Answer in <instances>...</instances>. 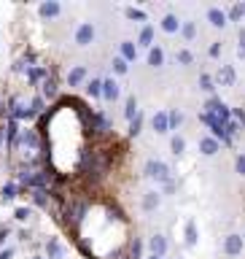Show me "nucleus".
<instances>
[{
	"label": "nucleus",
	"instance_id": "a211bd4d",
	"mask_svg": "<svg viewBox=\"0 0 245 259\" xmlns=\"http://www.w3.org/2000/svg\"><path fill=\"white\" fill-rule=\"evenodd\" d=\"M145 62H149V65H151L154 70H159L162 65H165V49L154 44V46L149 49V60H145Z\"/></svg>",
	"mask_w": 245,
	"mask_h": 259
},
{
	"label": "nucleus",
	"instance_id": "7ed1b4c3",
	"mask_svg": "<svg viewBox=\"0 0 245 259\" xmlns=\"http://www.w3.org/2000/svg\"><path fill=\"white\" fill-rule=\"evenodd\" d=\"M205 113H210V116H216L218 121H232V111L226 108V103H221L218 97H210V100L205 103Z\"/></svg>",
	"mask_w": 245,
	"mask_h": 259
},
{
	"label": "nucleus",
	"instance_id": "0eeeda50",
	"mask_svg": "<svg viewBox=\"0 0 245 259\" xmlns=\"http://www.w3.org/2000/svg\"><path fill=\"white\" fill-rule=\"evenodd\" d=\"M89 133H111V119H108V113H103V111H97L92 113V124H89Z\"/></svg>",
	"mask_w": 245,
	"mask_h": 259
},
{
	"label": "nucleus",
	"instance_id": "6e6552de",
	"mask_svg": "<svg viewBox=\"0 0 245 259\" xmlns=\"http://www.w3.org/2000/svg\"><path fill=\"white\" fill-rule=\"evenodd\" d=\"M213 81H218L221 87H234V81H237V70H234V65H221Z\"/></svg>",
	"mask_w": 245,
	"mask_h": 259
},
{
	"label": "nucleus",
	"instance_id": "1a4fd4ad",
	"mask_svg": "<svg viewBox=\"0 0 245 259\" xmlns=\"http://www.w3.org/2000/svg\"><path fill=\"white\" fill-rule=\"evenodd\" d=\"M60 14H62V3H57V0H46V3L38 6V16H40V19H57Z\"/></svg>",
	"mask_w": 245,
	"mask_h": 259
},
{
	"label": "nucleus",
	"instance_id": "4c0bfd02",
	"mask_svg": "<svg viewBox=\"0 0 245 259\" xmlns=\"http://www.w3.org/2000/svg\"><path fill=\"white\" fill-rule=\"evenodd\" d=\"M40 111H43V97H32L27 113H30V116H35V113H40Z\"/></svg>",
	"mask_w": 245,
	"mask_h": 259
},
{
	"label": "nucleus",
	"instance_id": "2f4dec72",
	"mask_svg": "<svg viewBox=\"0 0 245 259\" xmlns=\"http://www.w3.org/2000/svg\"><path fill=\"white\" fill-rule=\"evenodd\" d=\"M167 124H170V130H178L183 124V113L181 111H167Z\"/></svg>",
	"mask_w": 245,
	"mask_h": 259
},
{
	"label": "nucleus",
	"instance_id": "603ef678",
	"mask_svg": "<svg viewBox=\"0 0 245 259\" xmlns=\"http://www.w3.org/2000/svg\"><path fill=\"white\" fill-rule=\"evenodd\" d=\"M30 259H43V256H40V254H35V256H30Z\"/></svg>",
	"mask_w": 245,
	"mask_h": 259
},
{
	"label": "nucleus",
	"instance_id": "39448f33",
	"mask_svg": "<svg viewBox=\"0 0 245 259\" xmlns=\"http://www.w3.org/2000/svg\"><path fill=\"white\" fill-rule=\"evenodd\" d=\"M242 248H245V240H242V235H237V232H232V235H226L224 238V254L226 256H240L242 254Z\"/></svg>",
	"mask_w": 245,
	"mask_h": 259
},
{
	"label": "nucleus",
	"instance_id": "5701e85b",
	"mask_svg": "<svg viewBox=\"0 0 245 259\" xmlns=\"http://www.w3.org/2000/svg\"><path fill=\"white\" fill-rule=\"evenodd\" d=\"M178 32L183 35V40H189V44H191V40L197 38V24H194V22H181V30H178Z\"/></svg>",
	"mask_w": 245,
	"mask_h": 259
},
{
	"label": "nucleus",
	"instance_id": "ddd939ff",
	"mask_svg": "<svg viewBox=\"0 0 245 259\" xmlns=\"http://www.w3.org/2000/svg\"><path fill=\"white\" fill-rule=\"evenodd\" d=\"M151 130L157 135H167L170 133V124H167V111H157L151 116Z\"/></svg>",
	"mask_w": 245,
	"mask_h": 259
},
{
	"label": "nucleus",
	"instance_id": "49530a36",
	"mask_svg": "<svg viewBox=\"0 0 245 259\" xmlns=\"http://www.w3.org/2000/svg\"><path fill=\"white\" fill-rule=\"evenodd\" d=\"M234 116H237V121H242V124H245V111L242 108H234Z\"/></svg>",
	"mask_w": 245,
	"mask_h": 259
},
{
	"label": "nucleus",
	"instance_id": "3c124183",
	"mask_svg": "<svg viewBox=\"0 0 245 259\" xmlns=\"http://www.w3.org/2000/svg\"><path fill=\"white\" fill-rule=\"evenodd\" d=\"M145 259H162V256H154V254H149V256H145Z\"/></svg>",
	"mask_w": 245,
	"mask_h": 259
},
{
	"label": "nucleus",
	"instance_id": "b1692460",
	"mask_svg": "<svg viewBox=\"0 0 245 259\" xmlns=\"http://www.w3.org/2000/svg\"><path fill=\"white\" fill-rule=\"evenodd\" d=\"M27 78L35 84V81H46L48 78V73H46V68H38V65H30L27 68Z\"/></svg>",
	"mask_w": 245,
	"mask_h": 259
},
{
	"label": "nucleus",
	"instance_id": "72a5a7b5",
	"mask_svg": "<svg viewBox=\"0 0 245 259\" xmlns=\"http://www.w3.org/2000/svg\"><path fill=\"white\" fill-rule=\"evenodd\" d=\"M129 259H143V240L132 238V246H129Z\"/></svg>",
	"mask_w": 245,
	"mask_h": 259
},
{
	"label": "nucleus",
	"instance_id": "864d4df0",
	"mask_svg": "<svg viewBox=\"0 0 245 259\" xmlns=\"http://www.w3.org/2000/svg\"><path fill=\"white\" fill-rule=\"evenodd\" d=\"M242 240H245V235H242Z\"/></svg>",
	"mask_w": 245,
	"mask_h": 259
},
{
	"label": "nucleus",
	"instance_id": "37998d69",
	"mask_svg": "<svg viewBox=\"0 0 245 259\" xmlns=\"http://www.w3.org/2000/svg\"><path fill=\"white\" fill-rule=\"evenodd\" d=\"M127 16H129V19H145V11H137V8H127V11H124Z\"/></svg>",
	"mask_w": 245,
	"mask_h": 259
},
{
	"label": "nucleus",
	"instance_id": "dca6fc26",
	"mask_svg": "<svg viewBox=\"0 0 245 259\" xmlns=\"http://www.w3.org/2000/svg\"><path fill=\"white\" fill-rule=\"evenodd\" d=\"M30 146V149H38V143H40V138H38V130H24L22 135H16V141L14 146Z\"/></svg>",
	"mask_w": 245,
	"mask_h": 259
},
{
	"label": "nucleus",
	"instance_id": "a878e982",
	"mask_svg": "<svg viewBox=\"0 0 245 259\" xmlns=\"http://www.w3.org/2000/svg\"><path fill=\"white\" fill-rule=\"evenodd\" d=\"M86 95L89 97H100L103 95V78H89L86 81Z\"/></svg>",
	"mask_w": 245,
	"mask_h": 259
},
{
	"label": "nucleus",
	"instance_id": "cd10ccee",
	"mask_svg": "<svg viewBox=\"0 0 245 259\" xmlns=\"http://www.w3.org/2000/svg\"><path fill=\"white\" fill-rule=\"evenodd\" d=\"M111 68H113V73H116V76H127V73H129V62H124L121 57H113Z\"/></svg>",
	"mask_w": 245,
	"mask_h": 259
},
{
	"label": "nucleus",
	"instance_id": "7c9ffc66",
	"mask_svg": "<svg viewBox=\"0 0 245 259\" xmlns=\"http://www.w3.org/2000/svg\"><path fill=\"white\" fill-rule=\"evenodd\" d=\"M32 202H35L38 208H46L48 205V192L46 189H32Z\"/></svg>",
	"mask_w": 245,
	"mask_h": 259
},
{
	"label": "nucleus",
	"instance_id": "f8f14e48",
	"mask_svg": "<svg viewBox=\"0 0 245 259\" xmlns=\"http://www.w3.org/2000/svg\"><path fill=\"white\" fill-rule=\"evenodd\" d=\"M218 151H221V143H218L213 135L200 138V154H205V157H216Z\"/></svg>",
	"mask_w": 245,
	"mask_h": 259
},
{
	"label": "nucleus",
	"instance_id": "aec40b11",
	"mask_svg": "<svg viewBox=\"0 0 245 259\" xmlns=\"http://www.w3.org/2000/svg\"><path fill=\"white\" fill-rule=\"evenodd\" d=\"M183 240H186V246H197V240H200V232H197V222L194 219H189L186 222V227H183Z\"/></svg>",
	"mask_w": 245,
	"mask_h": 259
},
{
	"label": "nucleus",
	"instance_id": "393cba45",
	"mask_svg": "<svg viewBox=\"0 0 245 259\" xmlns=\"http://www.w3.org/2000/svg\"><path fill=\"white\" fill-rule=\"evenodd\" d=\"M245 16V3H234L229 11H226V22H240Z\"/></svg>",
	"mask_w": 245,
	"mask_h": 259
},
{
	"label": "nucleus",
	"instance_id": "4468645a",
	"mask_svg": "<svg viewBox=\"0 0 245 259\" xmlns=\"http://www.w3.org/2000/svg\"><path fill=\"white\" fill-rule=\"evenodd\" d=\"M162 205V192H145L140 197V208L145 213H151V210H157Z\"/></svg>",
	"mask_w": 245,
	"mask_h": 259
},
{
	"label": "nucleus",
	"instance_id": "bb28decb",
	"mask_svg": "<svg viewBox=\"0 0 245 259\" xmlns=\"http://www.w3.org/2000/svg\"><path fill=\"white\" fill-rule=\"evenodd\" d=\"M137 113H140V111H137V100H135V97H127V105H124V119H127V121H132V119L137 116Z\"/></svg>",
	"mask_w": 245,
	"mask_h": 259
},
{
	"label": "nucleus",
	"instance_id": "20e7f679",
	"mask_svg": "<svg viewBox=\"0 0 245 259\" xmlns=\"http://www.w3.org/2000/svg\"><path fill=\"white\" fill-rule=\"evenodd\" d=\"M200 119L210 127V133H213V138H216L218 143H232V141H229V135H226V130H224V121H218L216 116H210V113H202Z\"/></svg>",
	"mask_w": 245,
	"mask_h": 259
},
{
	"label": "nucleus",
	"instance_id": "9b49d317",
	"mask_svg": "<svg viewBox=\"0 0 245 259\" xmlns=\"http://www.w3.org/2000/svg\"><path fill=\"white\" fill-rule=\"evenodd\" d=\"M167 246H170V243H167V238L162 232H157V235H151V238H149V248H151L154 256H165L167 254Z\"/></svg>",
	"mask_w": 245,
	"mask_h": 259
},
{
	"label": "nucleus",
	"instance_id": "4be33fe9",
	"mask_svg": "<svg viewBox=\"0 0 245 259\" xmlns=\"http://www.w3.org/2000/svg\"><path fill=\"white\" fill-rule=\"evenodd\" d=\"M135 46H143V49H151L154 46V27L151 24H145V27L140 30V35H137V44Z\"/></svg>",
	"mask_w": 245,
	"mask_h": 259
},
{
	"label": "nucleus",
	"instance_id": "a18cd8bd",
	"mask_svg": "<svg viewBox=\"0 0 245 259\" xmlns=\"http://www.w3.org/2000/svg\"><path fill=\"white\" fill-rule=\"evenodd\" d=\"M208 54L210 57H218V54H221V44H213V46L208 49Z\"/></svg>",
	"mask_w": 245,
	"mask_h": 259
},
{
	"label": "nucleus",
	"instance_id": "f03ea898",
	"mask_svg": "<svg viewBox=\"0 0 245 259\" xmlns=\"http://www.w3.org/2000/svg\"><path fill=\"white\" fill-rule=\"evenodd\" d=\"M84 216H86V202H81V200H73L70 205L62 210V222L68 227L81 224V222H84Z\"/></svg>",
	"mask_w": 245,
	"mask_h": 259
},
{
	"label": "nucleus",
	"instance_id": "f704fd0d",
	"mask_svg": "<svg viewBox=\"0 0 245 259\" xmlns=\"http://www.w3.org/2000/svg\"><path fill=\"white\" fill-rule=\"evenodd\" d=\"M200 89H202V92H213V89H216V81H213L210 73H202V76H200Z\"/></svg>",
	"mask_w": 245,
	"mask_h": 259
},
{
	"label": "nucleus",
	"instance_id": "2eb2a0df",
	"mask_svg": "<svg viewBox=\"0 0 245 259\" xmlns=\"http://www.w3.org/2000/svg\"><path fill=\"white\" fill-rule=\"evenodd\" d=\"M86 76H89L86 65H73V70L68 73V84L70 87H81V84H86Z\"/></svg>",
	"mask_w": 245,
	"mask_h": 259
},
{
	"label": "nucleus",
	"instance_id": "ea45409f",
	"mask_svg": "<svg viewBox=\"0 0 245 259\" xmlns=\"http://www.w3.org/2000/svg\"><path fill=\"white\" fill-rule=\"evenodd\" d=\"M234 170H237V176L245 178V154H237V157H234Z\"/></svg>",
	"mask_w": 245,
	"mask_h": 259
},
{
	"label": "nucleus",
	"instance_id": "09e8293b",
	"mask_svg": "<svg viewBox=\"0 0 245 259\" xmlns=\"http://www.w3.org/2000/svg\"><path fill=\"white\" fill-rule=\"evenodd\" d=\"M6 238H8V230H0V248H3V243H6Z\"/></svg>",
	"mask_w": 245,
	"mask_h": 259
},
{
	"label": "nucleus",
	"instance_id": "79ce46f5",
	"mask_svg": "<svg viewBox=\"0 0 245 259\" xmlns=\"http://www.w3.org/2000/svg\"><path fill=\"white\" fill-rule=\"evenodd\" d=\"M14 219H16V222H27V219H30V208H16Z\"/></svg>",
	"mask_w": 245,
	"mask_h": 259
},
{
	"label": "nucleus",
	"instance_id": "c85d7f7f",
	"mask_svg": "<svg viewBox=\"0 0 245 259\" xmlns=\"http://www.w3.org/2000/svg\"><path fill=\"white\" fill-rule=\"evenodd\" d=\"M175 60H178V65H183V68H191V65H194V54L189 52V49H181V52L175 54Z\"/></svg>",
	"mask_w": 245,
	"mask_h": 259
},
{
	"label": "nucleus",
	"instance_id": "58836bf2",
	"mask_svg": "<svg viewBox=\"0 0 245 259\" xmlns=\"http://www.w3.org/2000/svg\"><path fill=\"white\" fill-rule=\"evenodd\" d=\"M19 192H22V186H19V184H6V186H3V197H8V200L16 197Z\"/></svg>",
	"mask_w": 245,
	"mask_h": 259
},
{
	"label": "nucleus",
	"instance_id": "f257e3e1",
	"mask_svg": "<svg viewBox=\"0 0 245 259\" xmlns=\"http://www.w3.org/2000/svg\"><path fill=\"white\" fill-rule=\"evenodd\" d=\"M143 173L149 178H157V181H162V184H167L170 178H173V170H170V165L162 162V159H149L145 167H143Z\"/></svg>",
	"mask_w": 245,
	"mask_h": 259
},
{
	"label": "nucleus",
	"instance_id": "412c9836",
	"mask_svg": "<svg viewBox=\"0 0 245 259\" xmlns=\"http://www.w3.org/2000/svg\"><path fill=\"white\" fill-rule=\"evenodd\" d=\"M159 27L165 30L167 35H173V32L181 30V19H178L175 14H165V16H162V22H159Z\"/></svg>",
	"mask_w": 245,
	"mask_h": 259
},
{
	"label": "nucleus",
	"instance_id": "6ab92c4d",
	"mask_svg": "<svg viewBox=\"0 0 245 259\" xmlns=\"http://www.w3.org/2000/svg\"><path fill=\"white\" fill-rule=\"evenodd\" d=\"M119 57L124 62H135L137 60V46L132 44V40H121L119 44Z\"/></svg>",
	"mask_w": 245,
	"mask_h": 259
},
{
	"label": "nucleus",
	"instance_id": "de8ad7c7",
	"mask_svg": "<svg viewBox=\"0 0 245 259\" xmlns=\"http://www.w3.org/2000/svg\"><path fill=\"white\" fill-rule=\"evenodd\" d=\"M11 256H14V248H6L3 254H0V259H11Z\"/></svg>",
	"mask_w": 245,
	"mask_h": 259
},
{
	"label": "nucleus",
	"instance_id": "f3484780",
	"mask_svg": "<svg viewBox=\"0 0 245 259\" xmlns=\"http://www.w3.org/2000/svg\"><path fill=\"white\" fill-rule=\"evenodd\" d=\"M208 22L213 24L216 30H224V27H226V11H221V8H216V6H210V8H208Z\"/></svg>",
	"mask_w": 245,
	"mask_h": 259
},
{
	"label": "nucleus",
	"instance_id": "423d86ee",
	"mask_svg": "<svg viewBox=\"0 0 245 259\" xmlns=\"http://www.w3.org/2000/svg\"><path fill=\"white\" fill-rule=\"evenodd\" d=\"M94 35H97V30H94L92 22H81L78 27H76V44L78 46H92Z\"/></svg>",
	"mask_w": 245,
	"mask_h": 259
},
{
	"label": "nucleus",
	"instance_id": "8fccbe9b",
	"mask_svg": "<svg viewBox=\"0 0 245 259\" xmlns=\"http://www.w3.org/2000/svg\"><path fill=\"white\" fill-rule=\"evenodd\" d=\"M3 135H6V130H0V146H3Z\"/></svg>",
	"mask_w": 245,
	"mask_h": 259
},
{
	"label": "nucleus",
	"instance_id": "e433bc0d",
	"mask_svg": "<svg viewBox=\"0 0 245 259\" xmlns=\"http://www.w3.org/2000/svg\"><path fill=\"white\" fill-rule=\"evenodd\" d=\"M43 97H48V100H54V97H57V81L54 78L43 81Z\"/></svg>",
	"mask_w": 245,
	"mask_h": 259
},
{
	"label": "nucleus",
	"instance_id": "c03bdc74",
	"mask_svg": "<svg viewBox=\"0 0 245 259\" xmlns=\"http://www.w3.org/2000/svg\"><path fill=\"white\" fill-rule=\"evenodd\" d=\"M162 186H165V194H175V189H178V186H175V181H173V178H170V181H167V184H162Z\"/></svg>",
	"mask_w": 245,
	"mask_h": 259
},
{
	"label": "nucleus",
	"instance_id": "c756f323",
	"mask_svg": "<svg viewBox=\"0 0 245 259\" xmlns=\"http://www.w3.org/2000/svg\"><path fill=\"white\" fill-rule=\"evenodd\" d=\"M170 151H173L175 157H181V154L186 151V141L181 135H173V141H170Z\"/></svg>",
	"mask_w": 245,
	"mask_h": 259
},
{
	"label": "nucleus",
	"instance_id": "473e14b6",
	"mask_svg": "<svg viewBox=\"0 0 245 259\" xmlns=\"http://www.w3.org/2000/svg\"><path fill=\"white\" fill-rule=\"evenodd\" d=\"M46 254H48V259H60V256H62V246L52 238V240L46 243Z\"/></svg>",
	"mask_w": 245,
	"mask_h": 259
},
{
	"label": "nucleus",
	"instance_id": "c9c22d12",
	"mask_svg": "<svg viewBox=\"0 0 245 259\" xmlns=\"http://www.w3.org/2000/svg\"><path fill=\"white\" fill-rule=\"evenodd\" d=\"M140 127H143V113H137V116L129 121V138H137V135H140Z\"/></svg>",
	"mask_w": 245,
	"mask_h": 259
},
{
	"label": "nucleus",
	"instance_id": "a19ab883",
	"mask_svg": "<svg viewBox=\"0 0 245 259\" xmlns=\"http://www.w3.org/2000/svg\"><path fill=\"white\" fill-rule=\"evenodd\" d=\"M237 54L245 60V27H240V35H237Z\"/></svg>",
	"mask_w": 245,
	"mask_h": 259
},
{
	"label": "nucleus",
	"instance_id": "9d476101",
	"mask_svg": "<svg viewBox=\"0 0 245 259\" xmlns=\"http://www.w3.org/2000/svg\"><path fill=\"white\" fill-rule=\"evenodd\" d=\"M119 95H121V89H119V81L116 78H103V100H108V103H116L119 100Z\"/></svg>",
	"mask_w": 245,
	"mask_h": 259
}]
</instances>
